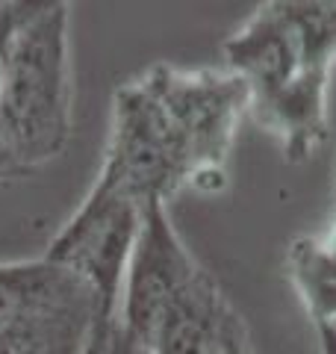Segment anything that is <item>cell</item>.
Instances as JSON below:
<instances>
[{"instance_id":"cell-1","label":"cell","mask_w":336,"mask_h":354,"mask_svg":"<svg viewBox=\"0 0 336 354\" xmlns=\"http://www.w3.org/2000/svg\"><path fill=\"white\" fill-rule=\"evenodd\" d=\"M227 71L248 88V115L304 162L330 133L328 88L336 65V3L272 0L224 41Z\"/></svg>"},{"instance_id":"cell-2","label":"cell","mask_w":336,"mask_h":354,"mask_svg":"<svg viewBox=\"0 0 336 354\" xmlns=\"http://www.w3.org/2000/svg\"><path fill=\"white\" fill-rule=\"evenodd\" d=\"M68 136V12L0 3V177L53 160Z\"/></svg>"},{"instance_id":"cell-3","label":"cell","mask_w":336,"mask_h":354,"mask_svg":"<svg viewBox=\"0 0 336 354\" xmlns=\"http://www.w3.org/2000/svg\"><path fill=\"white\" fill-rule=\"evenodd\" d=\"M144 204H139L115 177L97 171L92 192L50 242L44 260L71 272L100 304L97 319L118 316L127 266L142 230Z\"/></svg>"},{"instance_id":"cell-4","label":"cell","mask_w":336,"mask_h":354,"mask_svg":"<svg viewBox=\"0 0 336 354\" xmlns=\"http://www.w3.org/2000/svg\"><path fill=\"white\" fill-rule=\"evenodd\" d=\"M160 97L162 109L180 130L195 162L198 192H218L227 183V157L233 151L242 115H248V88L233 71L174 68L153 65L142 74Z\"/></svg>"},{"instance_id":"cell-5","label":"cell","mask_w":336,"mask_h":354,"mask_svg":"<svg viewBox=\"0 0 336 354\" xmlns=\"http://www.w3.org/2000/svg\"><path fill=\"white\" fill-rule=\"evenodd\" d=\"M198 272L200 269L195 266L192 254L183 248L180 236L174 234L171 221H168L165 204H144L142 230L127 266L118 304V319L127 334L153 351L162 316L168 313L174 298L192 283Z\"/></svg>"},{"instance_id":"cell-6","label":"cell","mask_w":336,"mask_h":354,"mask_svg":"<svg viewBox=\"0 0 336 354\" xmlns=\"http://www.w3.org/2000/svg\"><path fill=\"white\" fill-rule=\"evenodd\" d=\"M286 274L316 330L336 328V260L321 236H298L286 248Z\"/></svg>"},{"instance_id":"cell-7","label":"cell","mask_w":336,"mask_h":354,"mask_svg":"<svg viewBox=\"0 0 336 354\" xmlns=\"http://www.w3.org/2000/svg\"><path fill=\"white\" fill-rule=\"evenodd\" d=\"M321 354H336V328H321Z\"/></svg>"},{"instance_id":"cell-8","label":"cell","mask_w":336,"mask_h":354,"mask_svg":"<svg viewBox=\"0 0 336 354\" xmlns=\"http://www.w3.org/2000/svg\"><path fill=\"white\" fill-rule=\"evenodd\" d=\"M321 242H324V248H328L330 254H333V260H336V218L330 221V227L324 230V236H321Z\"/></svg>"},{"instance_id":"cell-9","label":"cell","mask_w":336,"mask_h":354,"mask_svg":"<svg viewBox=\"0 0 336 354\" xmlns=\"http://www.w3.org/2000/svg\"><path fill=\"white\" fill-rule=\"evenodd\" d=\"M333 189H336V180H333Z\"/></svg>"}]
</instances>
